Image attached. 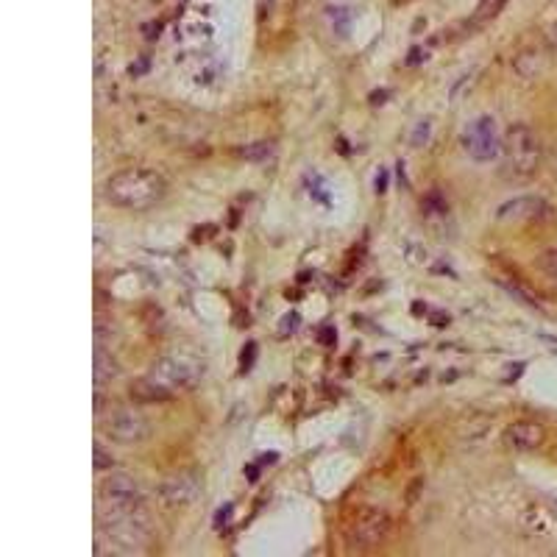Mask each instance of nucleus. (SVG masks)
<instances>
[{
	"mask_svg": "<svg viewBox=\"0 0 557 557\" xmlns=\"http://www.w3.org/2000/svg\"><path fill=\"white\" fill-rule=\"evenodd\" d=\"M98 521L109 544L120 552H143L154 538V521L143 488L126 471L106 477L98 488Z\"/></svg>",
	"mask_w": 557,
	"mask_h": 557,
	"instance_id": "obj_1",
	"label": "nucleus"
},
{
	"mask_svg": "<svg viewBox=\"0 0 557 557\" xmlns=\"http://www.w3.org/2000/svg\"><path fill=\"white\" fill-rule=\"evenodd\" d=\"M165 190L168 184L162 179V173H156L154 168H143V165L117 170L106 182V198L115 207L129 209V212L154 209L165 198Z\"/></svg>",
	"mask_w": 557,
	"mask_h": 557,
	"instance_id": "obj_2",
	"label": "nucleus"
},
{
	"mask_svg": "<svg viewBox=\"0 0 557 557\" xmlns=\"http://www.w3.org/2000/svg\"><path fill=\"white\" fill-rule=\"evenodd\" d=\"M170 396H179L184 390L195 388L204 376V357L193 349L168 351L159 363L148 371Z\"/></svg>",
	"mask_w": 557,
	"mask_h": 557,
	"instance_id": "obj_3",
	"label": "nucleus"
},
{
	"mask_svg": "<svg viewBox=\"0 0 557 557\" xmlns=\"http://www.w3.org/2000/svg\"><path fill=\"white\" fill-rule=\"evenodd\" d=\"M505 162L510 176L519 182H527L538 173L541 162H544V145H541V137L535 134V129L524 126V123H516L507 129Z\"/></svg>",
	"mask_w": 557,
	"mask_h": 557,
	"instance_id": "obj_4",
	"label": "nucleus"
},
{
	"mask_svg": "<svg viewBox=\"0 0 557 557\" xmlns=\"http://www.w3.org/2000/svg\"><path fill=\"white\" fill-rule=\"evenodd\" d=\"M101 432L120 446H134L151 435V418L134 404H112L101 413Z\"/></svg>",
	"mask_w": 557,
	"mask_h": 557,
	"instance_id": "obj_5",
	"label": "nucleus"
},
{
	"mask_svg": "<svg viewBox=\"0 0 557 557\" xmlns=\"http://www.w3.org/2000/svg\"><path fill=\"white\" fill-rule=\"evenodd\" d=\"M555 218V207L541 195H519L496 209V221L502 226H552Z\"/></svg>",
	"mask_w": 557,
	"mask_h": 557,
	"instance_id": "obj_6",
	"label": "nucleus"
},
{
	"mask_svg": "<svg viewBox=\"0 0 557 557\" xmlns=\"http://www.w3.org/2000/svg\"><path fill=\"white\" fill-rule=\"evenodd\" d=\"M390 535H393V519L388 513L385 510H365L349 527V546L368 552V549L385 544Z\"/></svg>",
	"mask_w": 557,
	"mask_h": 557,
	"instance_id": "obj_7",
	"label": "nucleus"
},
{
	"mask_svg": "<svg viewBox=\"0 0 557 557\" xmlns=\"http://www.w3.org/2000/svg\"><path fill=\"white\" fill-rule=\"evenodd\" d=\"M201 496V480L195 477L193 471H179V474H170L165 480L159 482L156 488V499L159 505L168 507V510H184L190 507Z\"/></svg>",
	"mask_w": 557,
	"mask_h": 557,
	"instance_id": "obj_8",
	"label": "nucleus"
},
{
	"mask_svg": "<svg viewBox=\"0 0 557 557\" xmlns=\"http://www.w3.org/2000/svg\"><path fill=\"white\" fill-rule=\"evenodd\" d=\"M463 145H466L471 159H477V162H491V159H496L499 148H502V134L496 129L493 117L474 120L466 129V134H463Z\"/></svg>",
	"mask_w": 557,
	"mask_h": 557,
	"instance_id": "obj_9",
	"label": "nucleus"
},
{
	"mask_svg": "<svg viewBox=\"0 0 557 557\" xmlns=\"http://www.w3.org/2000/svg\"><path fill=\"white\" fill-rule=\"evenodd\" d=\"M502 441H505L507 449H513V452H535V449L544 446L546 432L538 421H524V418H521V421L507 424Z\"/></svg>",
	"mask_w": 557,
	"mask_h": 557,
	"instance_id": "obj_10",
	"label": "nucleus"
},
{
	"mask_svg": "<svg viewBox=\"0 0 557 557\" xmlns=\"http://www.w3.org/2000/svg\"><path fill=\"white\" fill-rule=\"evenodd\" d=\"M129 396H131V402H137V404H162V402H170V399H173L168 390L162 388V385H159L151 374L137 376V379H134V382L129 385Z\"/></svg>",
	"mask_w": 557,
	"mask_h": 557,
	"instance_id": "obj_11",
	"label": "nucleus"
},
{
	"mask_svg": "<svg viewBox=\"0 0 557 557\" xmlns=\"http://www.w3.org/2000/svg\"><path fill=\"white\" fill-rule=\"evenodd\" d=\"M117 371H120V365H117V360L112 357V351L106 349L104 343H98V346H95V360H92L95 385H98V388L109 385L112 379H117Z\"/></svg>",
	"mask_w": 557,
	"mask_h": 557,
	"instance_id": "obj_12",
	"label": "nucleus"
},
{
	"mask_svg": "<svg viewBox=\"0 0 557 557\" xmlns=\"http://www.w3.org/2000/svg\"><path fill=\"white\" fill-rule=\"evenodd\" d=\"M535 273L544 279L546 285H552L557 290V248H546L538 254L535 260Z\"/></svg>",
	"mask_w": 557,
	"mask_h": 557,
	"instance_id": "obj_13",
	"label": "nucleus"
},
{
	"mask_svg": "<svg viewBox=\"0 0 557 557\" xmlns=\"http://www.w3.org/2000/svg\"><path fill=\"white\" fill-rule=\"evenodd\" d=\"M234 154L240 156V159H246V162H268V159L276 154V145H273V143H251V145H243V148H237Z\"/></svg>",
	"mask_w": 557,
	"mask_h": 557,
	"instance_id": "obj_14",
	"label": "nucleus"
},
{
	"mask_svg": "<svg viewBox=\"0 0 557 557\" xmlns=\"http://www.w3.org/2000/svg\"><path fill=\"white\" fill-rule=\"evenodd\" d=\"M505 3L507 0H482L480 9L474 12V17H471V23L480 26V23H485V20H491V17H496L499 9H505Z\"/></svg>",
	"mask_w": 557,
	"mask_h": 557,
	"instance_id": "obj_15",
	"label": "nucleus"
},
{
	"mask_svg": "<svg viewBox=\"0 0 557 557\" xmlns=\"http://www.w3.org/2000/svg\"><path fill=\"white\" fill-rule=\"evenodd\" d=\"M112 466H115V460L109 457L101 443H95V471H109Z\"/></svg>",
	"mask_w": 557,
	"mask_h": 557,
	"instance_id": "obj_16",
	"label": "nucleus"
},
{
	"mask_svg": "<svg viewBox=\"0 0 557 557\" xmlns=\"http://www.w3.org/2000/svg\"><path fill=\"white\" fill-rule=\"evenodd\" d=\"M427 131H429L427 120H424V123H418V126H415V131H413L415 137H410V143H413V145H424V143H427V137H429Z\"/></svg>",
	"mask_w": 557,
	"mask_h": 557,
	"instance_id": "obj_17",
	"label": "nucleus"
},
{
	"mask_svg": "<svg viewBox=\"0 0 557 557\" xmlns=\"http://www.w3.org/2000/svg\"><path fill=\"white\" fill-rule=\"evenodd\" d=\"M257 351V346L254 343H248L246 349H243V371H248V365H251V354Z\"/></svg>",
	"mask_w": 557,
	"mask_h": 557,
	"instance_id": "obj_18",
	"label": "nucleus"
},
{
	"mask_svg": "<svg viewBox=\"0 0 557 557\" xmlns=\"http://www.w3.org/2000/svg\"><path fill=\"white\" fill-rule=\"evenodd\" d=\"M418 488H421V480H415L413 485H410V493H407V502H415V499H418Z\"/></svg>",
	"mask_w": 557,
	"mask_h": 557,
	"instance_id": "obj_19",
	"label": "nucleus"
},
{
	"mask_svg": "<svg viewBox=\"0 0 557 557\" xmlns=\"http://www.w3.org/2000/svg\"><path fill=\"white\" fill-rule=\"evenodd\" d=\"M229 513H232V507L226 505V507H223V510H221V516H218V521H215V524H218V527H223V521L229 519Z\"/></svg>",
	"mask_w": 557,
	"mask_h": 557,
	"instance_id": "obj_20",
	"label": "nucleus"
},
{
	"mask_svg": "<svg viewBox=\"0 0 557 557\" xmlns=\"http://www.w3.org/2000/svg\"><path fill=\"white\" fill-rule=\"evenodd\" d=\"M555 168H557V156H555Z\"/></svg>",
	"mask_w": 557,
	"mask_h": 557,
	"instance_id": "obj_21",
	"label": "nucleus"
}]
</instances>
